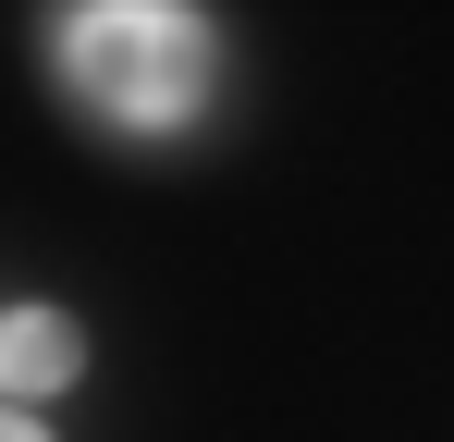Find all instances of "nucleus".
<instances>
[{
  "label": "nucleus",
  "mask_w": 454,
  "mask_h": 442,
  "mask_svg": "<svg viewBox=\"0 0 454 442\" xmlns=\"http://www.w3.org/2000/svg\"><path fill=\"white\" fill-rule=\"evenodd\" d=\"M0 442H50V430H37V418H25V406H0Z\"/></svg>",
  "instance_id": "obj_3"
},
{
  "label": "nucleus",
  "mask_w": 454,
  "mask_h": 442,
  "mask_svg": "<svg viewBox=\"0 0 454 442\" xmlns=\"http://www.w3.org/2000/svg\"><path fill=\"white\" fill-rule=\"evenodd\" d=\"M222 74V37L209 12L184 0H98V12H62V86H74L98 123L123 136H172Z\"/></svg>",
  "instance_id": "obj_1"
},
{
  "label": "nucleus",
  "mask_w": 454,
  "mask_h": 442,
  "mask_svg": "<svg viewBox=\"0 0 454 442\" xmlns=\"http://www.w3.org/2000/svg\"><path fill=\"white\" fill-rule=\"evenodd\" d=\"M74 368H86V332L62 320V307H0V393H12V406L62 393Z\"/></svg>",
  "instance_id": "obj_2"
}]
</instances>
